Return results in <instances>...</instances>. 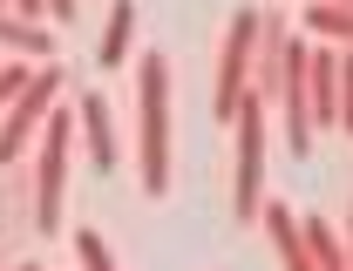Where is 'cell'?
I'll return each instance as SVG.
<instances>
[{
  "label": "cell",
  "instance_id": "5b68a950",
  "mask_svg": "<svg viewBox=\"0 0 353 271\" xmlns=\"http://www.w3.org/2000/svg\"><path fill=\"white\" fill-rule=\"evenodd\" d=\"M252 34H259V14H252V7H238V14H231V28H224L218 89H211V109H218L224 129H231V116H238V102H245V82H252Z\"/></svg>",
  "mask_w": 353,
  "mask_h": 271
},
{
  "label": "cell",
  "instance_id": "9c48e42d",
  "mask_svg": "<svg viewBox=\"0 0 353 271\" xmlns=\"http://www.w3.org/2000/svg\"><path fill=\"white\" fill-rule=\"evenodd\" d=\"M259 224H265V237H272V251H279V265H285V271H312L292 204H272V197H265V204H259Z\"/></svg>",
  "mask_w": 353,
  "mask_h": 271
},
{
  "label": "cell",
  "instance_id": "8fae6325",
  "mask_svg": "<svg viewBox=\"0 0 353 271\" xmlns=\"http://www.w3.org/2000/svg\"><path fill=\"white\" fill-rule=\"evenodd\" d=\"M130 41H136V0H116V7H109V28H102V47H95V61H102V68H123V61H130Z\"/></svg>",
  "mask_w": 353,
  "mask_h": 271
},
{
  "label": "cell",
  "instance_id": "9a60e30c",
  "mask_svg": "<svg viewBox=\"0 0 353 271\" xmlns=\"http://www.w3.org/2000/svg\"><path fill=\"white\" fill-rule=\"evenodd\" d=\"M41 14L48 21H75V0H41Z\"/></svg>",
  "mask_w": 353,
  "mask_h": 271
},
{
  "label": "cell",
  "instance_id": "d6986e66",
  "mask_svg": "<svg viewBox=\"0 0 353 271\" xmlns=\"http://www.w3.org/2000/svg\"><path fill=\"white\" fill-rule=\"evenodd\" d=\"M333 7H353V0H333Z\"/></svg>",
  "mask_w": 353,
  "mask_h": 271
},
{
  "label": "cell",
  "instance_id": "e0dca14e",
  "mask_svg": "<svg viewBox=\"0 0 353 271\" xmlns=\"http://www.w3.org/2000/svg\"><path fill=\"white\" fill-rule=\"evenodd\" d=\"M340 251H347V271H353V204H347V244Z\"/></svg>",
  "mask_w": 353,
  "mask_h": 271
},
{
  "label": "cell",
  "instance_id": "6da1fadb",
  "mask_svg": "<svg viewBox=\"0 0 353 271\" xmlns=\"http://www.w3.org/2000/svg\"><path fill=\"white\" fill-rule=\"evenodd\" d=\"M170 61L150 47L136 61V183L143 197H170Z\"/></svg>",
  "mask_w": 353,
  "mask_h": 271
},
{
  "label": "cell",
  "instance_id": "ba28073f",
  "mask_svg": "<svg viewBox=\"0 0 353 271\" xmlns=\"http://www.w3.org/2000/svg\"><path fill=\"white\" fill-rule=\"evenodd\" d=\"M285 41H292V21H285V14H259V34H252V82H245L252 102H272V95H279Z\"/></svg>",
  "mask_w": 353,
  "mask_h": 271
},
{
  "label": "cell",
  "instance_id": "ac0fdd59",
  "mask_svg": "<svg viewBox=\"0 0 353 271\" xmlns=\"http://www.w3.org/2000/svg\"><path fill=\"white\" fill-rule=\"evenodd\" d=\"M14 271H41V265H14Z\"/></svg>",
  "mask_w": 353,
  "mask_h": 271
},
{
  "label": "cell",
  "instance_id": "2e32d148",
  "mask_svg": "<svg viewBox=\"0 0 353 271\" xmlns=\"http://www.w3.org/2000/svg\"><path fill=\"white\" fill-rule=\"evenodd\" d=\"M7 14H21V21H41V0H7Z\"/></svg>",
  "mask_w": 353,
  "mask_h": 271
},
{
  "label": "cell",
  "instance_id": "7a4b0ae2",
  "mask_svg": "<svg viewBox=\"0 0 353 271\" xmlns=\"http://www.w3.org/2000/svg\"><path fill=\"white\" fill-rule=\"evenodd\" d=\"M68 149H75V109H48L41 122V149H34V204H28V224L41 237H61L68 224Z\"/></svg>",
  "mask_w": 353,
  "mask_h": 271
},
{
  "label": "cell",
  "instance_id": "8992f818",
  "mask_svg": "<svg viewBox=\"0 0 353 271\" xmlns=\"http://www.w3.org/2000/svg\"><path fill=\"white\" fill-rule=\"evenodd\" d=\"M306 116L312 136L333 129V116H340V47L333 41H306Z\"/></svg>",
  "mask_w": 353,
  "mask_h": 271
},
{
  "label": "cell",
  "instance_id": "277c9868",
  "mask_svg": "<svg viewBox=\"0 0 353 271\" xmlns=\"http://www.w3.org/2000/svg\"><path fill=\"white\" fill-rule=\"evenodd\" d=\"M231 129H238V163H231V217L238 224H252L265 204V102H238V116H231Z\"/></svg>",
  "mask_w": 353,
  "mask_h": 271
},
{
  "label": "cell",
  "instance_id": "5bb4252c",
  "mask_svg": "<svg viewBox=\"0 0 353 271\" xmlns=\"http://www.w3.org/2000/svg\"><path fill=\"white\" fill-rule=\"evenodd\" d=\"M28 82H34V61H21V54H14V61H0V109L28 89Z\"/></svg>",
  "mask_w": 353,
  "mask_h": 271
},
{
  "label": "cell",
  "instance_id": "3957f363",
  "mask_svg": "<svg viewBox=\"0 0 353 271\" xmlns=\"http://www.w3.org/2000/svg\"><path fill=\"white\" fill-rule=\"evenodd\" d=\"M61 82H68V68H61V61H41V68H34V82L0 109V163H21V149L41 136L48 109L61 102Z\"/></svg>",
  "mask_w": 353,
  "mask_h": 271
},
{
  "label": "cell",
  "instance_id": "4fadbf2b",
  "mask_svg": "<svg viewBox=\"0 0 353 271\" xmlns=\"http://www.w3.org/2000/svg\"><path fill=\"white\" fill-rule=\"evenodd\" d=\"M75 258H82V271H123L116 258H109V244H102V230H75Z\"/></svg>",
  "mask_w": 353,
  "mask_h": 271
},
{
  "label": "cell",
  "instance_id": "52a82bcc",
  "mask_svg": "<svg viewBox=\"0 0 353 271\" xmlns=\"http://www.w3.org/2000/svg\"><path fill=\"white\" fill-rule=\"evenodd\" d=\"M75 116H82V149H88V163H95L102 177H116V170H123V136H116V109H109V95L88 89L82 102H75Z\"/></svg>",
  "mask_w": 353,
  "mask_h": 271
},
{
  "label": "cell",
  "instance_id": "7c38bea8",
  "mask_svg": "<svg viewBox=\"0 0 353 271\" xmlns=\"http://www.w3.org/2000/svg\"><path fill=\"white\" fill-rule=\"evenodd\" d=\"M306 28L333 47H353V7H333V0H312L306 7Z\"/></svg>",
  "mask_w": 353,
  "mask_h": 271
},
{
  "label": "cell",
  "instance_id": "30bf717a",
  "mask_svg": "<svg viewBox=\"0 0 353 271\" xmlns=\"http://www.w3.org/2000/svg\"><path fill=\"white\" fill-rule=\"evenodd\" d=\"M0 47L7 54H21V61H54V34L48 28H34V21H21V14H0Z\"/></svg>",
  "mask_w": 353,
  "mask_h": 271
},
{
  "label": "cell",
  "instance_id": "ffe728a7",
  "mask_svg": "<svg viewBox=\"0 0 353 271\" xmlns=\"http://www.w3.org/2000/svg\"><path fill=\"white\" fill-rule=\"evenodd\" d=\"M0 14H7V0H0Z\"/></svg>",
  "mask_w": 353,
  "mask_h": 271
}]
</instances>
